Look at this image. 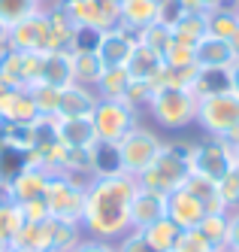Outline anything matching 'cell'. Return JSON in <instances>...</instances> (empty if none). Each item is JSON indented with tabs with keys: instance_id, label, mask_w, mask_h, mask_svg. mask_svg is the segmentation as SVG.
<instances>
[{
	"instance_id": "obj_1",
	"label": "cell",
	"mask_w": 239,
	"mask_h": 252,
	"mask_svg": "<svg viewBox=\"0 0 239 252\" xmlns=\"http://www.w3.org/2000/svg\"><path fill=\"white\" fill-rule=\"evenodd\" d=\"M136 191V179L127 173L91 176L85 186L82 231L85 237H97L115 243L131 231V201Z\"/></svg>"
},
{
	"instance_id": "obj_2",
	"label": "cell",
	"mask_w": 239,
	"mask_h": 252,
	"mask_svg": "<svg viewBox=\"0 0 239 252\" xmlns=\"http://www.w3.org/2000/svg\"><path fill=\"white\" fill-rule=\"evenodd\" d=\"M191 152H194L191 140H163L158 158L136 176V186L163 197L173 194L191 176Z\"/></svg>"
},
{
	"instance_id": "obj_3",
	"label": "cell",
	"mask_w": 239,
	"mask_h": 252,
	"mask_svg": "<svg viewBox=\"0 0 239 252\" xmlns=\"http://www.w3.org/2000/svg\"><path fill=\"white\" fill-rule=\"evenodd\" d=\"M149 116L167 131H185L197 125V97L191 88H173V85H158L152 88V97L145 103Z\"/></svg>"
},
{
	"instance_id": "obj_4",
	"label": "cell",
	"mask_w": 239,
	"mask_h": 252,
	"mask_svg": "<svg viewBox=\"0 0 239 252\" xmlns=\"http://www.w3.org/2000/svg\"><path fill=\"white\" fill-rule=\"evenodd\" d=\"M197 125L203 128L206 137L233 143L239 140V94L224 92V94H212V97H200L197 100Z\"/></svg>"
},
{
	"instance_id": "obj_5",
	"label": "cell",
	"mask_w": 239,
	"mask_h": 252,
	"mask_svg": "<svg viewBox=\"0 0 239 252\" xmlns=\"http://www.w3.org/2000/svg\"><path fill=\"white\" fill-rule=\"evenodd\" d=\"M85 186L88 179L67 176V173H52L49 189H46V207L49 216L58 222H76L82 225V210H85Z\"/></svg>"
},
{
	"instance_id": "obj_6",
	"label": "cell",
	"mask_w": 239,
	"mask_h": 252,
	"mask_svg": "<svg viewBox=\"0 0 239 252\" xmlns=\"http://www.w3.org/2000/svg\"><path fill=\"white\" fill-rule=\"evenodd\" d=\"M115 146H118L121 173H127V176L136 179V176L158 158V152H160V146H163V140H160L152 128H142V125H136V128L127 131V134L115 143Z\"/></svg>"
},
{
	"instance_id": "obj_7",
	"label": "cell",
	"mask_w": 239,
	"mask_h": 252,
	"mask_svg": "<svg viewBox=\"0 0 239 252\" xmlns=\"http://www.w3.org/2000/svg\"><path fill=\"white\" fill-rule=\"evenodd\" d=\"M91 122H94L97 140L118 143L127 131H133L139 125V110H133V106L124 103V100H100L94 106Z\"/></svg>"
},
{
	"instance_id": "obj_8",
	"label": "cell",
	"mask_w": 239,
	"mask_h": 252,
	"mask_svg": "<svg viewBox=\"0 0 239 252\" xmlns=\"http://www.w3.org/2000/svg\"><path fill=\"white\" fill-rule=\"evenodd\" d=\"M236 164L233 158V146L224 140H215V137H203L194 143V152H191V173H200L218 183L230 167Z\"/></svg>"
},
{
	"instance_id": "obj_9",
	"label": "cell",
	"mask_w": 239,
	"mask_h": 252,
	"mask_svg": "<svg viewBox=\"0 0 239 252\" xmlns=\"http://www.w3.org/2000/svg\"><path fill=\"white\" fill-rule=\"evenodd\" d=\"M61 6L67 9V15L73 19L76 28H88V31H112L118 28V6L103 3V0H61Z\"/></svg>"
},
{
	"instance_id": "obj_10",
	"label": "cell",
	"mask_w": 239,
	"mask_h": 252,
	"mask_svg": "<svg viewBox=\"0 0 239 252\" xmlns=\"http://www.w3.org/2000/svg\"><path fill=\"white\" fill-rule=\"evenodd\" d=\"M9 49L12 52H25V55H43L52 49V37H49V25L43 9H36L33 15L22 19L18 25L9 28Z\"/></svg>"
},
{
	"instance_id": "obj_11",
	"label": "cell",
	"mask_w": 239,
	"mask_h": 252,
	"mask_svg": "<svg viewBox=\"0 0 239 252\" xmlns=\"http://www.w3.org/2000/svg\"><path fill=\"white\" fill-rule=\"evenodd\" d=\"M36 61H40V55L6 49L0 55V82H6L9 88H30L36 82Z\"/></svg>"
},
{
	"instance_id": "obj_12",
	"label": "cell",
	"mask_w": 239,
	"mask_h": 252,
	"mask_svg": "<svg viewBox=\"0 0 239 252\" xmlns=\"http://www.w3.org/2000/svg\"><path fill=\"white\" fill-rule=\"evenodd\" d=\"M136 33L133 31H127V28H112V31H106L100 33V43H97V55L106 67H124L127 58H131V52L136 46Z\"/></svg>"
},
{
	"instance_id": "obj_13",
	"label": "cell",
	"mask_w": 239,
	"mask_h": 252,
	"mask_svg": "<svg viewBox=\"0 0 239 252\" xmlns=\"http://www.w3.org/2000/svg\"><path fill=\"white\" fill-rule=\"evenodd\" d=\"M163 216H167V197L136 186L133 201H131V231H145Z\"/></svg>"
},
{
	"instance_id": "obj_14",
	"label": "cell",
	"mask_w": 239,
	"mask_h": 252,
	"mask_svg": "<svg viewBox=\"0 0 239 252\" xmlns=\"http://www.w3.org/2000/svg\"><path fill=\"white\" fill-rule=\"evenodd\" d=\"M100 103L97 92L91 85H79L73 82L67 88H61V103H58V119H91L94 106Z\"/></svg>"
},
{
	"instance_id": "obj_15",
	"label": "cell",
	"mask_w": 239,
	"mask_h": 252,
	"mask_svg": "<svg viewBox=\"0 0 239 252\" xmlns=\"http://www.w3.org/2000/svg\"><path fill=\"white\" fill-rule=\"evenodd\" d=\"M49 170L46 167H36L27 164L15 179H9V194H12V204H30V201H43L46 189H49Z\"/></svg>"
},
{
	"instance_id": "obj_16",
	"label": "cell",
	"mask_w": 239,
	"mask_h": 252,
	"mask_svg": "<svg viewBox=\"0 0 239 252\" xmlns=\"http://www.w3.org/2000/svg\"><path fill=\"white\" fill-rule=\"evenodd\" d=\"M36 82L52 85V88H67L73 85V64H70V52L49 49L36 61Z\"/></svg>"
},
{
	"instance_id": "obj_17",
	"label": "cell",
	"mask_w": 239,
	"mask_h": 252,
	"mask_svg": "<svg viewBox=\"0 0 239 252\" xmlns=\"http://www.w3.org/2000/svg\"><path fill=\"white\" fill-rule=\"evenodd\" d=\"M203 216H206L203 204H200L197 197H191L185 189H176L173 194H167V219L173 225H179L182 231H185V228H197Z\"/></svg>"
},
{
	"instance_id": "obj_18",
	"label": "cell",
	"mask_w": 239,
	"mask_h": 252,
	"mask_svg": "<svg viewBox=\"0 0 239 252\" xmlns=\"http://www.w3.org/2000/svg\"><path fill=\"white\" fill-rule=\"evenodd\" d=\"M46 25H49V37H52V49L58 52H73V40H76V25L67 15V9L61 6V0L43 6Z\"/></svg>"
},
{
	"instance_id": "obj_19",
	"label": "cell",
	"mask_w": 239,
	"mask_h": 252,
	"mask_svg": "<svg viewBox=\"0 0 239 252\" xmlns=\"http://www.w3.org/2000/svg\"><path fill=\"white\" fill-rule=\"evenodd\" d=\"M0 119L9 122V125H33L40 119L27 88H9V92L0 97Z\"/></svg>"
},
{
	"instance_id": "obj_20",
	"label": "cell",
	"mask_w": 239,
	"mask_h": 252,
	"mask_svg": "<svg viewBox=\"0 0 239 252\" xmlns=\"http://www.w3.org/2000/svg\"><path fill=\"white\" fill-rule=\"evenodd\" d=\"M160 15V0H121L118 3V22L121 28L139 33L142 28H149L158 22Z\"/></svg>"
},
{
	"instance_id": "obj_21",
	"label": "cell",
	"mask_w": 239,
	"mask_h": 252,
	"mask_svg": "<svg viewBox=\"0 0 239 252\" xmlns=\"http://www.w3.org/2000/svg\"><path fill=\"white\" fill-rule=\"evenodd\" d=\"M54 137L61 146H79V149H88L97 143V131L91 119H54Z\"/></svg>"
},
{
	"instance_id": "obj_22",
	"label": "cell",
	"mask_w": 239,
	"mask_h": 252,
	"mask_svg": "<svg viewBox=\"0 0 239 252\" xmlns=\"http://www.w3.org/2000/svg\"><path fill=\"white\" fill-rule=\"evenodd\" d=\"M54 243V219H40V222H25L22 231L15 234L12 246L30 249V252H52Z\"/></svg>"
},
{
	"instance_id": "obj_23",
	"label": "cell",
	"mask_w": 239,
	"mask_h": 252,
	"mask_svg": "<svg viewBox=\"0 0 239 252\" xmlns=\"http://www.w3.org/2000/svg\"><path fill=\"white\" fill-rule=\"evenodd\" d=\"M233 61H236V55H233L227 40H218V37H209L206 33V37L194 46V64L197 67H221V70H227Z\"/></svg>"
},
{
	"instance_id": "obj_24",
	"label": "cell",
	"mask_w": 239,
	"mask_h": 252,
	"mask_svg": "<svg viewBox=\"0 0 239 252\" xmlns=\"http://www.w3.org/2000/svg\"><path fill=\"white\" fill-rule=\"evenodd\" d=\"M160 67H163L160 55H158V52H152L149 46H142L139 40H136L131 58H127V64H124V70L131 73L133 82H155V76L160 73Z\"/></svg>"
},
{
	"instance_id": "obj_25",
	"label": "cell",
	"mask_w": 239,
	"mask_h": 252,
	"mask_svg": "<svg viewBox=\"0 0 239 252\" xmlns=\"http://www.w3.org/2000/svg\"><path fill=\"white\" fill-rule=\"evenodd\" d=\"M230 92V67H197L194 82H191V94L200 97H212V94H224Z\"/></svg>"
},
{
	"instance_id": "obj_26",
	"label": "cell",
	"mask_w": 239,
	"mask_h": 252,
	"mask_svg": "<svg viewBox=\"0 0 239 252\" xmlns=\"http://www.w3.org/2000/svg\"><path fill=\"white\" fill-rule=\"evenodd\" d=\"M70 64H73V82L91 85V88L97 85V79L103 76V70H106V64L100 61V55H97L94 49H76V52H70Z\"/></svg>"
},
{
	"instance_id": "obj_27",
	"label": "cell",
	"mask_w": 239,
	"mask_h": 252,
	"mask_svg": "<svg viewBox=\"0 0 239 252\" xmlns=\"http://www.w3.org/2000/svg\"><path fill=\"white\" fill-rule=\"evenodd\" d=\"M182 189H185L191 197H197V201L203 204L206 213H227L224 204H221V197H218V186L212 183V179L200 176V173H191V176L185 179V186H182Z\"/></svg>"
},
{
	"instance_id": "obj_28",
	"label": "cell",
	"mask_w": 239,
	"mask_h": 252,
	"mask_svg": "<svg viewBox=\"0 0 239 252\" xmlns=\"http://www.w3.org/2000/svg\"><path fill=\"white\" fill-rule=\"evenodd\" d=\"M131 73H127L124 67H106L103 70V76L97 79L94 85V92L100 100H121L127 94V88H131Z\"/></svg>"
},
{
	"instance_id": "obj_29",
	"label": "cell",
	"mask_w": 239,
	"mask_h": 252,
	"mask_svg": "<svg viewBox=\"0 0 239 252\" xmlns=\"http://www.w3.org/2000/svg\"><path fill=\"white\" fill-rule=\"evenodd\" d=\"M94 161H91V146L79 149V146H64L61 149V161H58V173L67 176H79V179H91Z\"/></svg>"
},
{
	"instance_id": "obj_30",
	"label": "cell",
	"mask_w": 239,
	"mask_h": 252,
	"mask_svg": "<svg viewBox=\"0 0 239 252\" xmlns=\"http://www.w3.org/2000/svg\"><path fill=\"white\" fill-rule=\"evenodd\" d=\"M173 40L185 43V46H197L200 40L206 37V15H191V12H182L179 19L173 22Z\"/></svg>"
},
{
	"instance_id": "obj_31",
	"label": "cell",
	"mask_w": 239,
	"mask_h": 252,
	"mask_svg": "<svg viewBox=\"0 0 239 252\" xmlns=\"http://www.w3.org/2000/svg\"><path fill=\"white\" fill-rule=\"evenodd\" d=\"M239 28V9L236 6H221L206 12V33L218 40H230L233 31Z\"/></svg>"
},
{
	"instance_id": "obj_32",
	"label": "cell",
	"mask_w": 239,
	"mask_h": 252,
	"mask_svg": "<svg viewBox=\"0 0 239 252\" xmlns=\"http://www.w3.org/2000/svg\"><path fill=\"white\" fill-rule=\"evenodd\" d=\"M91 161H94V170H91V176H112V173H121V161H118V146H115V143L97 140L94 146H91Z\"/></svg>"
},
{
	"instance_id": "obj_33",
	"label": "cell",
	"mask_w": 239,
	"mask_h": 252,
	"mask_svg": "<svg viewBox=\"0 0 239 252\" xmlns=\"http://www.w3.org/2000/svg\"><path fill=\"white\" fill-rule=\"evenodd\" d=\"M197 231L212 243L215 252L224 249V246H227V213H206L203 219H200Z\"/></svg>"
},
{
	"instance_id": "obj_34",
	"label": "cell",
	"mask_w": 239,
	"mask_h": 252,
	"mask_svg": "<svg viewBox=\"0 0 239 252\" xmlns=\"http://www.w3.org/2000/svg\"><path fill=\"white\" fill-rule=\"evenodd\" d=\"M30 97H33V106L40 119H58V103H61V88H52V85H40L33 82L30 88Z\"/></svg>"
},
{
	"instance_id": "obj_35",
	"label": "cell",
	"mask_w": 239,
	"mask_h": 252,
	"mask_svg": "<svg viewBox=\"0 0 239 252\" xmlns=\"http://www.w3.org/2000/svg\"><path fill=\"white\" fill-rule=\"evenodd\" d=\"M179 231H182V228H179V225H173L167 216H163V219H158L155 225H149L142 234H145V240H149L158 252H170V249H173V243H176V237H179Z\"/></svg>"
},
{
	"instance_id": "obj_36",
	"label": "cell",
	"mask_w": 239,
	"mask_h": 252,
	"mask_svg": "<svg viewBox=\"0 0 239 252\" xmlns=\"http://www.w3.org/2000/svg\"><path fill=\"white\" fill-rule=\"evenodd\" d=\"M25 225V213L18 204H0V240H3L6 246H12L15 234L22 231Z\"/></svg>"
},
{
	"instance_id": "obj_37",
	"label": "cell",
	"mask_w": 239,
	"mask_h": 252,
	"mask_svg": "<svg viewBox=\"0 0 239 252\" xmlns=\"http://www.w3.org/2000/svg\"><path fill=\"white\" fill-rule=\"evenodd\" d=\"M136 37H139L142 46H149L152 52H158V55H163V52L173 46V31H170L167 25H160V22H155V25H149V28H142Z\"/></svg>"
},
{
	"instance_id": "obj_38",
	"label": "cell",
	"mask_w": 239,
	"mask_h": 252,
	"mask_svg": "<svg viewBox=\"0 0 239 252\" xmlns=\"http://www.w3.org/2000/svg\"><path fill=\"white\" fill-rule=\"evenodd\" d=\"M82 237H85L82 225H76V222H58V219H54V243H52V252H70Z\"/></svg>"
},
{
	"instance_id": "obj_39",
	"label": "cell",
	"mask_w": 239,
	"mask_h": 252,
	"mask_svg": "<svg viewBox=\"0 0 239 252\" xmlns=\"http://www.w3.org/2000/svg\"><path fill=\"white\" fill-rule=\"evenodd\" d=\"M215 186H218V197H221L224 210H227V213L236 210V207H239V164H233Z\"/></svg>"
},
{
	"instance_id": "obj_40",
	"label": "cell",
	"mask_w": 239,
	"mask_h": 252,
	"mask_svg": "<svg viewBox=\"0 0 239 252\" xmlns=\"http://www.w3.org/2000/svg\"><path fill=\"white\" fill-rule=\"evenodd\" d=\"M36 9L40 6H36L33 0H0V19H3L9 28L18 25L22 19H27V15H33Z\"/></svg>"
},
{
	"instance_id": "obj_41",
	"label": "cell",
	"mask_w": 239,
	"mask_h": 252,
	"mask_svg": "<svg viewBox=\"0 0 239 252\" xmlns=\"http://www.w3.org/2000/svg\"><path fill=\"white\" fill-rule=\"evenodd\" d=\"M170 252H215V249L197 228H185V231H179V237H176Z\"/></svg>"
},
{
	"instance_id": "obj_42",
	"label": "cell",
	"mask_w": 239,
	"mask_h": 252,
	"mask_svg": "<svg viewBox=\"0 0 239 252\" xmlns=\"http://www.w3.org/2000/svg\"><path fill=\"white\" fill-rule=\"evenodd\" d=\"M160 61H163V67H197L194 64V46H185V43H179V40H173V46L160 55Z\"/></svg>"
},
{
	"instance_id": "obj_43",
	"label": "cell",
	"mask_w": 239,
	"mask_h": 252,
	"mask_svg": "<svg viewBox=\"0 0 239 252\" xmlns=\"http://www.w3.org/2000/svg\"><path fill=\"white\" fill-rule=\"evenodd\" d=\"M115 252H158V249L145 240L142 231H127L124 237L115 240Z\"/></svg>"
},
{
	"instance_id": "obj_44",
	"label": "cell",
	"mask_w": 239,
	"mask_h": 252,
	"mask_svg": "<svg viewBox=\"0 0 239 252\" xmlns=\"http://www.w3.org/2000/svg\"><path fill=\"white\" fill-rule=\"evenodd\" d=\"M149 97H152V82H131V88H127V94L121 100L131 103L133 110H145Z\"/></svg>"
},
{
	"instance_id": "obj_45",
	"label": "cell",
	"mask_w": 239,
	"mask_h": 252,
	"mask_svg": "<svg viewBox=\"0 0 239 252\" xmlns=\"http://www.w3.org/2000/svg\"><path fill=\"white\" fill-rule=\"evenodd\" d=\"M70 252H115V243L109 240H97V237H82Z\"/></svg>"
},
{
	"instance_id": "obj_46",
	"label": "cell",
	"mask_w": 239,
	"mask_h": 252,
	"mask_svg": "<svg viewBox=\"0 0 239 252\" xmlns=\"http://www.w3.org/2000/svg\"><path fill=\"white\" fill-rule=\"evenodd\" d=\"M224 249L239 252V207L227 213V246Z\"/></svg>"
},
{
	"instance_id": "obj_47",
	"label": "cell",
	"mask_w": 239,
	"mask_h": 252,
	"mask_svg": "<svg viewBox=\"0 0 239 252\" xmlns=\"http://www.w3.org/2000/svg\"><path fill=\"white\" fill-rule=\"evenodd\" d=\"M182 12H191V15H206V6L203 0H176Z\"/></svg>"
},
{
	"instance_id": "obj_48",
	"label": "cell",
	"mask_w": 239,
	"mask_h": 252,
	"mask_svg": "<svg viewBox=\"0 0 239 252\" xmlns=\"http://www.w3.org/2000/svg\"><path fill=\"white\" fill-rule=\"evenodd\" d=\"M230 92L239 94V58L230 64Z\"/></svg>"
},
{
	"instance_id": "obj_49",
	"label": "cell",
	"mask_w": 239,
	"mask_h": 252,
	"mask_svg": "<svg viewBox=\"0 0 239 252\" xmlns=\"http://www.w3.org/2000/svg\"><path fill=\"white\" fill-rule=\"evenodd\" d=\"M6 49H9V25L0 19V55H3Z\"/></svg>"
},
{
	"instance_id": "obj_50",
	"label": "cell",
	"mask_w": 239,
	"mask_h": 252,
	"mask_svg": "<svg viewBox=\"0 0 239 252\" xmlns=\"http://www.w3.org/2000/svg\"><path fill=\"white\" fill-rule=\"evenodd\" d=\"M203 6H206V12H212V9H221V6H233L230 0H203Z\"/></svg>"
},
{
	"instance_id": "obj_51",
	"label": "cell",
	"mask_w": 239,
	"mask_h": 252,
	"mask_svg": "<svg viewBox=\"0 0 239 252\" xmlns=\"http://www.w3.org/2000/svg\"><path fill=\"white\" fill-rule=\"evenodd\" d=\"M227 43H230V49H233V55H236V58H239V28H236V31H233V37H230V40H227Z\"/></svg>"
},
{
	"instance_id": "obj_52",
	"label": "cell",
	"mask_w": 239,
	"mask_h": 252,
	"mask_svg": "<svg viewBox=\"0 0 239 252\" xmlns=\"http://www.w3.org/2000/svg\"><path fill=\"white\" fill-rule=\"evenodd\" d=\"M33 3H36V6H40V9H43V6H49V3H54V0H33Z\"/></svg>"
},
{
	"instance_id": "obj_53",
	"label": "cell",
	"mask_w": 239,
	"mask_h": 252,
	"mask_svg": "<svg viewBox=\"0 0 239 252\" xmlns=\"http://www.w3.org/2000/svg\"><path fill=\"white\" fill-rule=\"evenodd\" d=\"M233 158H236V164H239V140L233 143Z\"/></svg>"
},
{
	"instance_id": "obj_54",
	"label": "cell",
	"mask_w": 239,
	"mask_h": 252,
	"mask_svg": "<svg viewBox=\"0 0 239 252\" xmlns=\"http://www.w3.org/2000/svg\"><path fill=\"white\" fill-rule=\"evenodd\" d=\"M6 252H30V249H18V246H9Z\"/></svg>"
},
{
	"instance_id": "obj_55",
	"label": "cell",
	"mask_w": 239,
	"mask_h": 252,
	"mask_svg": "<svg viewBox=\"0 0 239 252\" xmlns=\"http://www.w3.org/2000/svg\"><path fill=\"white\" fill-rule=\"evenodd\" d=\"M103 3H112V6H118V3H121V0H103Z\"/></svg>"
},
{
	"instance_id": "obj_56",
	"label": "cell",
	"mask_w": 239,
	"mask_h": 252,
	"mask_svg": "<svg viewBox=\"0 0 239 252\" xmlns=\"http://www.w3.org/2000/svg\"><path fill=\"white\" fill-rule=\"evenodd\" d=\"M6 249H9V246H6V243H3V240H0V252H6Z\"/></svg>"
},
{
	"instance_id": "obj_57",
	"label": "cell",
	"mask_w": 239,
	"mask_h": 252,
	"mask_svg": "<svg viewBox=\"0 0 239 252\" xmlns=\"http://www.w3.org/2000/svg\"><path fill=\"white\" fill-rule=\"evenodd\" d=\"M230 3H233V6H239V0H230Z\"/></svg>"
},
{
	"instance_id": "obj_58",
	"label": "cell",
	"mask_w": 239,
	"mask_h": 252,
	"mask_svg": "<svg viewBox=\"0 0 239 252\" xmlns=\"http://www.w3.org/2000/svg\"><path fill=\"white\" fill-rule=\"evenodd\" d=\"M218 252H233V249H218Z\"/></svg>"
},
{
	"instance_id": "obj_59",
	"label": "cell",
	"mask_w": 239,
	"mask_h": 252,
	"mask_svg": "<svg viewBox=\"0 0 239 252\" xmlns=\"http://www.w3.org/2000/svg\"><path fill=\"white\" fill-rule=\"evenodd\" d=\"M236 9H239V6H236Z\"/></svg>"
}]
</instances>
